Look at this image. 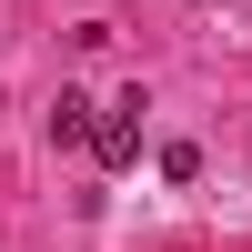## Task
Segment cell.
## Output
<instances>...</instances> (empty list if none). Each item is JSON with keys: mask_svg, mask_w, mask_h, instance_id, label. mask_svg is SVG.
<instances>
[{"mask_svg": "<svg viewBox=\"0 0 252 252\" xmlns=\"http://www.w3.org/2000/svg\"><path fill=\"white\" fill-rule=\"evenodd\" d=\"M131 111H141V91L121 101V111H101V131H91V161H101V172H121V161H141V121H131Z\"/></svg>", "mask_w": 252, "mask_h": 252, "instance_id": "cell-1", "label": "cell"}, {"mask_svg": "<svg viewBox=\"0 0 252 252\" xmlns=\"http://www.w3.org/2000/svg\"><path fill=\"white\" fill-rule=\"evenodd\" d=\"M161 182H202V152H192V141H161Z\"/></svg>", "mask_w": 252, "mask_h": 252, "instance_id": "cell-3", "label": "cell"}, {"mask_svg": "<svg viewBox=\"0 0 252 252\" xmlns=\"http://www.w3.org/2000/svg\"><path fill=\"white\" fill-rule=\"evenodd\" d=\"M91 131H101V111H91L81 91H61V101H51V141H61V152H91Z\"/></svg>", "mask_w": 252, "mask_h": 252, "instance_id": "cell-2", "label": "cell"}]
</instances>
